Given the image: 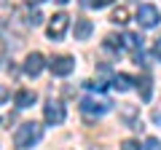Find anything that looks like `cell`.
Here are the masks:
<instances>
[{"mask_svg": "<svg viewBox=\"0 0 161 150\" xmlns=\"http://www.w3.org/2000/svg\"><path fill=\"white\" fill-rule=\"evenodd\" d=\"M40 137H43V126L35 121H24L22 126L14 131V142H16V147H32V145L40 142Z\"/></svg>", "mask_w": 161, "mask_h": 150, "instance_id": "cell-1", "label": "cell"}, {"mask_svg": "<svg viewBox=\"0 0 161 150\" xmlns=\"http://www.w3.org/2000/svg\"><path fill=\"white\" fill-rule=\"evenodd\" d=\"M80 110L86 113V115H105V113H110L113 110V102L110 99H97V97H86L83 102H80Z\"/></svg>", "mask_w": 161, "mask_h": 150, "instance_id": "cell-2", "label": "cell"}, {"mask_svg": "<svg viewBox=\"0 0 161 150\" xmlns=\"http://www.w3.org/2000/svg\"><path fill=\"white\" fill-rule=\"evenodd\" d=\"M67 24H70V16H67V13H54V16H51V22H48V27H46L48 38H51L54 43H57V40H62V38H64V32H67Z\"/></svg>", "mask_w": 161, "mask_h": 150, "instance_id": "cell-3", "label": "cell"}, {"mask_svg": "<svg viewBox=\"0 0 161 150\" xmlns=\"http://www.w3.org/2000/svg\"><path fill=\"white\" fill-rule=\"evenodd\" d=\"M137 22H140V27L150 29V27H156L161 22V11L156 6H140L137 8Z\"/></svg>", "mask_w": 161, "mask_h": 150, "instance_id": "cell-4", "label": "cell"}, {"mask_svg": "<svg viewBox=\"0 0 161 150\" xmlns=\"http://www.w3.org/2000/svg\"><path fill=\"white\" fill-rule=\"evenodd\" d=\"M64 115H67V113H64V104L62 102H48L46 107H43V118H46V123L48 126H59V123H64Z\"/></svg>", "mask_w": 161, "mask_h": 150, "instance_id": "cell-5", "label": "cell"}, {"mask_svg": "<svg viewBox=\"0 0 161 150\" xmlns=\"http://www.w3.org/2000/svg\"><path fill=\"white\" fill-rule=\"evenodd\" d=\"M48 70H51L54 75H59V78H64V75H70L75 70V59L73 56H54L51 62H48Z\"/></svg>", "mask_w": 161, "mask_h": 150, "instance_id": "cell-6", "label": "cell"}, {"mask_svg": "<svg viewBox=\"0 0 161 150\" xmlns=\"http://www.w3.org/2000/svg\"><path fill=\"white\" fill-rule=\"evenodd\" d=\"M46 67V59H43V54L32 51L27 54V59H24V75H30V78H35V75H40V70Z\"/></svg>", "mask_w": 161, "mask_h": 150, "instance_id": "cell-7", "label": "cell"}, {"mask_svg": "<svg viewBox=\"0 0 161 150\" xmlns=\"http://www.w3.org/2000/svg\"><path fill=\"white\" fill-rule=\"evenodd\" d=\"M35 91H30V88H22V91H16V97H14V102H16V107L19 110H27V107H32L35 104Z\"/></svg>", "mask_w": 161, "mask_h": 150, "instance_id": "cell-8", "label": "cell"}, {"mask_svg": "<svg viewBox=\"0 0 161 150\" xmlns=\"http://www.w3.org/2000/svg\"><path fill=\"white\" fill-rule=\"evenodd\" d=\"M73 32H75V40H89V35L94 32V24L89 22V19H78Z\"/></svg>", "mask_w": 161, "mask_h": 150, "instance_id": "cell-9", "label": "cell"}, {"mask_svg": "<svg viewBox=\"0 0 161 150\" xmlns=\"http://www.w3.org/2000/svg\"><path fill=\"white\" fill-rule=\"evenodd\" d=\"M137 88H140V97H142V102H150V97H153V81H150V75H142L137 81Z\"/></svg>", "mask_w": 161, "mask_h": 150, "instance_id": "cell-10", "label": "cell"}, {"mask_svg": "<svg viewBox=\"0 0 161 150\" xmlns=\"http://www.w3.org/2000/svg\"><path fill=\"white\" fill-rule=\"evenodd\" d=\"M132 83H134V78H132V75H126V72L113 75V88H118V91H129Z\"/></svg>", "mask_w": 161, "mask_h": 150, "instance_id": "cell-11", "label": "cell"}, {"mask_svg": "<svg viewBox=\"0 0 161 150\" xmlns=\"http://www.w3.org/2000/svg\"><path fill=\"white\" fill-rule=\"evenodd\" d=\"M121 43L126 48H132V51H142V38H137L134 32H126L124 38H121Z\"/></svg>", "mask_w": 161, "mask_h": 150, "instance_id": "cell-12", "label": "cell"}, {"mask_svg": "<svg viewBox=\"0 0 161 150\" xmlns=\"http://www.w3.org/2000/svg\"><path fill=\"white\" fill-rule=\"evenodd\" d=\"M110 22H113V24H126L129 22V11L124 6H118L113 13H110Z\"/></svg>", "mask_w": 161, "mask_h": 150, "instance_id": "cell-13", "label": "cell"}, {"mask_svg": "<svg viewBox=\"0 0 161 150\" xmlns=\"http://www.w3.org/2000/svg\"><path fill=\"white\" fill-rule=\"evenodd\" d=\"M102 46L108 48V51H121V46H124V43H121V38H115V35H108Z\"/></svg>", "mask_w": 161, "mask_h": 150, "instance_id": "cell-14", "label": "cell"}, {"mask_svg": "<svg viewBox=\"0 0 161 150\" xmlns=\"http://www.w3.org/2000/svg\"><path fill=\"white\" fill-rule=\"evenodd\" d=\"M113 0H80V6L86 8H102V6H110Z\"/></svg>", "mask_w": 161, "mask_h": 150, "instance_id": "cell-15", "label": "cell"}, {"mask_svg": "<svg viewBox=\"0 0 161 150\" xmlns=\"http://www.w3.org/2000/svg\"><path fill=\"white\" fill-rule=\"evenodd\" d=\"M40 22H43V13H40V11H32V13L27 16V24H30V27H38Z\"/></svg>", "mask_w": 161, "mask_h": 150, "instance_id": "cell-16", "label": "cell"}, {"mask_svg": "<svg viewBox=\"0 0 161 150\" xmlns=\"http://www.w3.org/2000/svg\"><path fill=\"white\" fill-rule=\"evenodd\" d=\"M121 150H140V142L137 139H124L121 142Z\"/></svg>", "mask_w": 161, "mask_h": 150, "instance_id": "cell-17", "label": "cell"}, {"mask_svg": "<svg viewBox=\"0 0 161 150\" xmlns=\"http://www.w3.org/2000/svg\"><path fill=\"white\" fill-rule=\"evenodd\" d=\"M145 150H161V142L156 137H148L145 139Z\"/></svg>", "mask_w": 161, "mask_h": 150, "instance_id": "cell-18", "label": "cell"}, {"mask_svg": "<svg viewBox=\"0 0 161 150\" xmlns=\"http://www.w3.org/2000/svg\"><path fill=\"white\" fill-rule=\"evenodd\" d=\"M8 97H11V91H8V88H6V86H0V104L6 102V99H8Z\"/></svg>", "mask_w": 161, "mask_h": 150, "instance_id": "cell-19", "label": "cell"}, {"mask_svg": "<svg viewBox=\"0 0 161 150\" xmlns=\"http://www.w3.org/2000/svg\"><path fill=\"white\" fill-rule=\"evenodd\" d=\"M153 54H156V59H161V38L156 40V46H153Z\"/></svg>", "mask_w": 161, "mask_h": 150, "instance_id": "cell-20", "label": "cell"}, {"mask_svg": "<svg viewBox=\"0 0 161 150\" xmlns=\"http://www.w3.org/2000/svg\"><path fill=\"white\" fill-rule=\"evenodd\" d=\"M51 3H59V6H64V3H67V0H51Z\"/></svg>", "mask_w": 161, "mask_h": 150, "instance_id": "cell-21", "label": "cell"}, {"mask_svg": "<svg viewBox=\"0 0 161 150\" xmlns=\"http://www.w3.org/2000/svg\"><path fill=\"white\" fill-rule=\"evenodd\" d=\"M24 3H38V0H24Z\"/></svg>", "mask_w": 161, "mask_h": 150, "instance_id": "cell-22", "label": "cell"}]
</instances>
